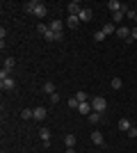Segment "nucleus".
<instances>
[{"label":"nucleus","instance_id":"f257e3e1","mask_svg":"<svg viewBox=\"0 0 137 153\" xmlns=\"http://www.w3.org/2000/svg\"><path fill=\"white\" fill-rule=\"evenodd\" d=\"M105 108H107V101H105L103 96H96V98H91V110H94V112H101V114H103Z\"/></svg>","mask_w":137,"mask_h":153},{"label":"nucleus","instance_id":"f03ea898","mask_svg":"<svg viewBox=\"0 0 137 153\" xmlns=\"http://www.w3.org/2000/svg\"><path fill=\"white\" fill-rule=\"evenodd\" d=\"M16 87V80L12 76H0V89L2 91H12Z\"/></svg>","mask_w":137,"mask_h":153},{"label":"nucleus","instance_id":"7ed1b4c3","mask_svg":"<svg viewBox=\"0 0 137 153\" xmlns=\"http://www.w3.org/2000/svg\"><path fill=\"white\" fill-rule=\"evenodd\" d=\"M107 7H110L112 14H114V12H128V9H126V5H124V2H119V0H110V2H107Z\"/></svg>","mask_w":137,"mask_h":153},{"label":"nucleus","instance_id":"20e7f679","mask_svg":"<svg viewBox=\"0 0 137 153\" xmlns=\"http://www.w3.org/2000/svg\"><path fill=\"white\" fill-rule=\"evenodd\" d=\"M66 9H69V16H80V12H82V7H80V2H69L66 5Z\"/></svg>","mask_w":137,"mask_h":153},{"label":"nucleus","instance_id":"39448f33","mask_svg":"<svg viewBox=\"0 0 137 153\" xmlns=\"http://www.w3.org/2000/svg\"><path fill=\"white\" fill-rule=\"evenodd\" d=\"M46 117H48V110H46L44 105H39V108H34V119H37V121H44Z\"/></svg>","mask_w":137,"mask_h":153},{"label":"nucleus","instance_id":"423d86ee","mask_svg":"<svg viewBox=\"0 0 137 153\" xmlns=\"http://www.w3.org/2000/svg\"><path fill=\"white\" fill-rule=\"evenodd\" d=\"M78 112H80L82 117H89L91 112H94V110H91V103H89V101H87V103H80V105H78Z\"/></svg>","mask_w":137,"mask_h":153},{"label":"nucleus","instance_id":"0eeeda50","mask_svg":"<svg viewBox=\"0 0 137 153\" xmlns=\"http://www.w3.org/2000/svg\"><path fill=\"white\" fill-rule=\"evenodd\" d=\"M91 142H94L96 146H103V144H105V137H103V133L94 130V133H91Z\"/></svg>","mask_w":137,"mask_h":153},{"label":"nucleus","instance_id":"6e6552de","mask_svg":"<svg viewBox=\"0 0 137 153\" xmlns=\"http://www.w3.org/2000/svg\"><path fill=\"white\" fill-rule=\"evenodd\" d=\"M50 32L62 34V32H64V23H62V21H53V23H50Z\"/></svg>","mask_w":137,"mask_h":153},{"label":"nucleus","instance_id":"1a4fd4ad","mask_svg":"<svg viewBox=\"0 0 137 153\" xmlns=\"http://www.w3.org/2000/svg\"><path fill=\"white\" fill-rule=\"evenodd\" d=\"M37 7H39V2H37V0H30V2H25V5H23V12L34 14V9H37Z\"/></svg>","mask_w":137,"mask_h":153},{"label":"nucleus","instance_id":"9d476101","mask_svg":"<svg viewBox=\"0 0 137 153\" xmlns=\"http://www.w3.org/2000/svg\"><path fill=\"white\" fill-rule=\"evenodd\" d=\"M133 128V123H130V119H119V130H124V133H128V130H130Z\"/></svg>","mask_w":137,"mask_h":153},{"label":"nucleus","instance_id":"9b49d317","mask_svg":"<svg viewBox=\"0 0 137 153\" xmlns=\"http://www.w3.org/2000/svg\"><path fill=\"white\" fill-rule=\"evenodd\" d=\"M80 23H87V21H91V9H87V7H82V12H80Z\"/></svg>","mask_w":137,"mask_h":153},{"label":"nucleus","instance_id":"f8f14e48","mask_svg":"<svg viewBox=\"0 0 137 153\" xmlns=\"http://www.w3.org/2000/svg\"><path fill=\"white\" fill-rule=\"evenodd\" d=\"M46 14H48V7H46L44 2H39V7H37V9H34V16H39V19H44Z\"/></svg>","mask_w":137,"mask_h":153},{"label":"nucleus","instance_id":"ddd939ff","mask_svg":"<svg viewBox=\"0 0 137 153\" xmlns=\"http://www.w3.org/2000/svg\"><path fill=\"white\" fill-rule=\"evenodd\" d=\"M44 94H48V96L55 94V82H50V80H48V82L44 85Z\"/></svg>","mask_w":137,"mask_h":153},{"label":"nucleus","instance_id":"4468645a","mask_svg":"<svg viewBox=\"0 0 137 153\" xmlns=\"http://www.w3.org/2000/svg\"><path fill=\"white\" fill-rule=\"evenodd\" d=\"M39 135H41V140H44V144H48V142H50V130H48V128H41Z\"/></svg>","mask_w":137,"mask_h":153},{"label":"nucleus","instance_id":"2eb2a0df","mask_svg":"<svg viewBox=\"0 0 137 153\" xmlns=\"http://www.w3.org/2000/svg\"><path fill=\"white\" fill-rule=\"evenodd\" d=\"M66 25H69V27H78L80 19H78V16H69V19H66Z\"/></svg>","mask_w":137,"mask_h":153},{"label":"nucleus","instance_id":"dca6fc26","mask_svg":"<svg viewBox=\"0 0 137 153\" xmlns=\"http://www.w3.org/2000/svg\"><path fill=\"white\" fill-rule=\"evenodd\" d=\"M117 34H119L121 39H130V30H128V27H119Z\"/></svg>","mask_w":137,"mask_h":153},{"label":"nucleus","instance_id":"f3484780","mask_svg":"<svg viewBox=\"0 0 137 153\" xmlns=\"http://www.w3.org/2000/svg\"><path fill=\"white\" fill-rule=\"evenodd\" d=\"M14 66H16V59H14V57H7V59H5V66H2V69H7V71H12Z\"/></svg>","mask_w":137,"mask_h":153},{"label":"nucleus","instance_id":"a211bd4d","mask_svg":"<svg viewBox=\"0 0 137 153\" xmlns=\"http://www.w3.org/2000/svg\"><path fill=\"white\" fill-rule=\"evenodd\" d=\"M64 144H66V149H69V146H76V135H66V137H64Z\"/></svg>","mask_w":137,"mask_h":153},{"label":"nucleus","instance_id":"6ab92c4d","mask_svg":"<svg viewBox=\"0 0 137 153\" xmlns=\"http://www.w3.org/2000/svg\"><path fill=\"white\" fill-rule=\"evenodd\" d=\"M87 119H89L91 123H98V121H101V119H103V117H101V112H91V114L87 117Z\"/></svg>","mask_w":137,"mask_h":153},{"label":"nucleus","instance_id":"aec40b11","mask_svg":"<svg viewBox=\"0 0 137 153\" xmlns=\"http://www.w3.org/2000/svg\"><path fill=\"white\" fill-rule=\"evenodd\" d=\"M21 117H23V119H34V110L25 108V110H23V112H21Z\"/></svg>","mask_w":137,"mask_h":153},{"label":"nucleus","instance_id":"412c9836","mask_svg":"<svg viewBox=\"0 0 137 153\" xmlns=\"http://www.w3.org/2000/svg\"><path fill=\"white\" fill-rule=\"evenodd\" d=\"M37 30H39V34H48V32H50V25H44V23H39V25H37Z\"/></svg>","mask_w":137,"mask_h":153},{"label":"nucleus","instance_id":"4be33fe9","mask_svg":"<svg viewBox=\"0 0 137 153\" xmlns=\"http://www.w3.org/2000/svg\"><path fill=\"white\" fill-rule=\"evenodd\" d=\"M76 98H78L80 103H87V101H89V96H87V91H78V94H76Z\"/></svg>","mask_w":137,"mask_h":153},{"label":"nucleus","instance_id":"5701e85b","mask_svg":"<svg viewBox=\"0 0 137 153\" xmlns=\"http://www.w3.org/2000/svg\"><path fill=\"white\" fill-rule=\"evenodd\" d=\"M103 32H105V37H107V34H112V32H114V23H105V25H103Z\"/></svg>","mask_w":137,"mask_h":153},{"label":"nucleus","instance_id":"b1692460","mask_svg":"<svg viewBox=\"0 0 137 153\" xmlns=\"http://www.w3.org/2000/svg\"><path fill=\"white\" fill-rule=\"evenodd\" d=\"M78 105H80V101L76 98V96H73V98H69V108H71V110H78Z\"/></svg>","mask_w":137,"mask_h":153},{"label":"nucleus","instance_id":"393cba45","mask_svg":"<svg viewBox=\"0 0 137 153\" xmlns=\"http://www.w3.org/2000/svg\"><path fill=\"white\" fill-rule=\"evenodd\" d=\"M121 78H114V80H112V89H121Z\"/></svg>","mask_w":137,"mask_h":153},{"label":"nucleus","instance_id":"a878e982","mask_svg":"<svg viewBox=\"0 0 137 153\" xmlns=\"http://www.w3.org/2000/svg\"><path fill=\"white\" fill-rule=\"evenodd\" d=\"M124 14H126V12H114V14H112V19H114V23H119V21L124 19Z\"/></svg>","mask_w":137,"mask_h":153},{"label":"nucleus","instance_id":"bb28decb","mask_svg":"<svg viewBox=\"0 0 137 153\" xmlns=\"http://www.w3.org/2000/svg\"><path fill=\"white\" fill-rule=\"evenodd\" d=\"M94 39H96V41H103V39H105V32H103V30L94 32Z\"/></svg>","mask_w":137,"mask_h":153},{"label":"nucleus","instance_id":"cd10ccee","mask_svg":"<svg viewBox=\"0 0 137 153\" xmlns=\"http://www.w3.org/2000/svg\"><path fill=\"white\" fill-rule=\"evenodd\" d=\"M48 101H50V103H59V94H57V91H55V94H53V96H48Z\"/></svg>","mask_w":137,"mask_h":153},{"label":"nucleus","instance_id":"c85d7f7f","mask_svg":"<svg viewBox=\"0 0 137 153\" xmlns=\"http://www.w3.org/2000/svg\"><path fill=\"white\" fill-rule=\"evenodd\" d=\"M133 39H137V25H135V27H133V30H130V39H128L130 44H133Z\"/></svg>","mask_w":137,"mask_h":153},{"label":"nucleus","instance_id":"c756f323","mask_svg":"<svg viewBox=\"0 0 137 153\" xmlns=\"http://www.w3.org/2000/svg\"><path fill=\"white\" fill-rule=\"evenodd\" d=\"M128 137H133V140H135V137H137V128H135V126H133L130 130H128Z\"/></svg>","mask_w":137,"mask_h":153},{"label":"nucleus","instance_id":"7c9ffc66","mask_svg":"<svg viewBox=\"0 0 137 153\" xmlns=\"http://www.w3.org/2000/svg\"><path fill=\"white\" fill-rule=\"evenodd\" d=\"M126 16H128V19H133V21H135V16H137V14H135V9H128V12H126Z\"/></svg>","mask_w":137,"mask_h":153},{"label":"nucleus","instance_id":"2f4dec72","mask_svg":"<svg viewBox=\"0 0 137 153\" xmlns=\"http://www.w3.org/2000/svg\"><path fill=\"white\" fill-rule=\"evenodd\" d=\"M66 153H78V151H76L73 146H69V149H66Z\"/></svg>","mask_w":137,"mask_h":153},{"label":"nucleus","instance_id":"473e14b6","mask_svg":"<svg viewBox=\"0 0 137 153\" xmlns=\"http://www.w3.org/2000/svg\"><path fill=\"white\" fill-rule=\"evenodd\" d=\"M135 14H137V5H135Z\"/></svg>","mask_w":137,"mask_h":153},{"label":"nucleus","instance_id":"72a5a7b5","mask_svg":"<svg viewBox=\"0 0 137 153\" xmlns=\"http://www.w3.org/2000/svg\"><path fill=\"white\" fill-rule=\"evenodd\" d=\"M2 153H5V151H2Z\"/></svg>","mask_w":137,"mask_h":153}]
</instances>
